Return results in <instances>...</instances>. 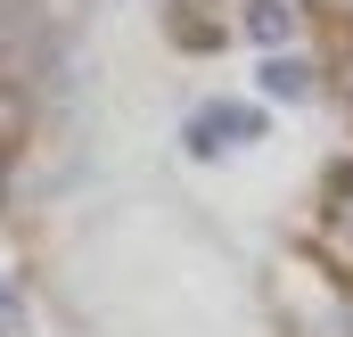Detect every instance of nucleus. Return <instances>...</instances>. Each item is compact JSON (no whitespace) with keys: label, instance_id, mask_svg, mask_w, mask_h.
Returning <instances> with one entry per match:
<instances>
[{"label":"nucleus","instance_id":"obj_7","mask_svg":"<svg viewBox=\"0 0 353 337\" xmlns=\"http://www.w3.org/2000/svg\"><path fill=\"white\" fill-rule=\"evenodd\" d=\"M345 107H353V58H345Z\"/></svg>","mask_w":353,"mask_h":337},{"label":"nucleus","instance_id":"obj_4","mask_svg":"<svg viewBox=\"0 0 353 337\" xmlns=\"http://www.w3.org/2000/svg\"><path fill=\"white\" fill-rule=\"evenodd\" d=\"M255 83H263V99H304V90H312V66L288 58V50H271L263 66H255Z\"/></svg>","mask_w":353,"mask_h":337},{"label":"nucleus","instance_id":"obj_5","mask_svg":"<svg viewBox=\"0 0 353 337\" xmlns=\"http://www.w3.org/2000/svg\"><path fill=\"white\" fill-rule=\"evenodd\" d=\"M173 41H181V50H214V41H222V25H214L197 0H173Z\"/></svg>","mask_w":353,"mask_h":337},{"label":"nucleus","instance_id":"obj_3","mask_svg":"<svg viewBox=\"0 0 353 337\" xmlns=\"http://www.w3.org/2000/svg\"><path fill=\"white\" fill-rule=\"evenodd\" d=\"M247 41H255V50H288V41H296V8H288V0H247Z\"/></svg>","mask_w":353,"mask_h":337},{"label":"nucleus","instance_id":"obj_1","mask_svg":"<svg viewBox=\"0 0 353 337\" xmlns=\"http://www.w3.org/2000/svg\"><path fill=\"white\" fill-rule=\"evenodd\" d=\"M263 107H239V99H214V107H197L189 115V132H181V148L189 157H222V148H247V140H263Z\"/></svg>","mask_w":353,"mask_h":337},{"label":"nucleus","instance_id":"obj_6","mask_svg":"<svg viewBox=\"0 0 353 337\" xmlns=\"http://www.w3.org/2000/svg\"><path fill=\"white\" fill-rule=\"evenodd\" d=\"M17 321H25V288H17V280H8V271H0V337L17 329Z\"/></svg>","mask_w":353,"mask_h":337},{"label":"nucleus","instance_id":"obj_2","mask_svg":"<svg viewBox=\"0 0 353 337\" xmlns=\"http://www.w3.org/2000/svg\"><path fill=\"white\" fill-rule=\"evenodd\" d=\"M321 255H329L337 271H353V165H337V181H329V214H321Z\"/></svg>","mask_w":353,"mask_h":337}]
</instances>
